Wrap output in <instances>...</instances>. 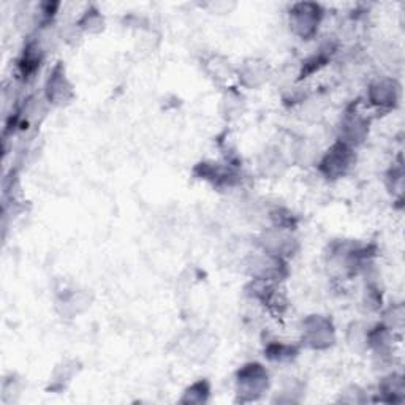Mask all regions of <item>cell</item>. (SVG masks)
Instances as JSON below:
<instances>
[{
	"label": "cell",
	"instance_id": "6da1fadb",
	"mask_svg": "<svg viewBox=\"0 0 405 405\" xmlns=\"http://www.w3.org/2000/svg\"><path fill=\"white\" fill-rule=\"evenodd\" d=\"M321 16H323V10L318 4L301 2L293 5L290 10V24L294 34L303 38H311L318 29Z\"/></svg>",
	"mask_w": 405,
	"mask_h": 405
},
{
	"label": "cell",
	"instance_id": "7a4b0ae2",
	"mask_svg": "<svg viewBox=\"0 0 405 405\" xmlns=\"http://www.w3.org/2000/svg\"><path fill=\"white\" fill-rule=\"evenodd\" d=\"M353 163V152L349 144H334L320 163V170L326 177L337 179L344 176Z\"/></svg>",
	"mask_w": 405,
	"mask_h": 405
},
{
	"label": "cell",
	"instance_id": "3957f363",
	"mask_svg": "<svg viewBox=\"0 0 405 405\" xmlns=\"http://www.w3.org/2000/svg\"><path fill=\"white\" fill-rule=\"evenodd\" d=\"M306 340L313 349H326L334 340V331L330 320H326L320 315L306 320Z\"/></svg>",
	"mask_w": 405,
	"mask_h": 405
},
{
	"label": "cell",
	"instance_id": "277c9868",
	"mask_svg": "<svg viewBox=\"0 0 405 405\" xmlns=\"http://www.w3.org/2000/svg\"><path fill=\"white\" fill-rule=\"evenodd\" d=\"M237 383H239V391L242 393L260 394L268 387V374L260 364H247L239 370Z\"/></svg>",
	"mask_w": 405,
	"mask_h": 405
},
{
	"label": "cell",
	"instance_id": "5b68a950",
	"mask_svg": "<svg viewBox=\"0 0 405 405\" xmlns=\"http://www.w3.org/2000/svg\"><path fill=\"white\" fill-rule=\"evenodd\" d=\"M46 94L48 99L53 100L54 103H63L72 97V86H70L68 81L66 80L62 67H56L54 72L49 75Z\"/></svg>",
	"mask_w": 405,
	"mask_h": 405
},
{
	"label": "cell",
	"instance_id": "8992f818",
	"mask_svg": "<svg viewBox=\"0 0 405 405\" xmlns=\"http://www.w3.org/2000/svg\"><path fill=\"white\" fill-rule=\"evenodd\" d=\"M397 94H399V87L391 80L377 81L375 85L370 86V100L378 106L393 105L397 100Z\"/></svg>",
	"mask_w": 405,
	"mask_h": 405
},
{
	"label": "cell",
	"instance_id": "52a82bcc",
	"mask_svg": "<svg viewBox=\"0 0 405 405\" xmlns=\"http://www.w3.org/2000/svg\"><path fill=\"white\" fill-rule=\"evenodd\" d=\"M368 133V124L363 118L359 116H349L345 118L344 124H342V135H344V141L345 144H355V143H361L363 138Z\"/></svg>",
	"mask_w": 405,
	"mask_h": 405
},
{
	"label": "cell",
	"instance_id": "ba28073f",
	"mask_svg": "<svg viewBox=\"0 0 405 405\" xmlns=\"http://www.w3.org/2000/svg\"><path fill=\"white\" fill-rule=\"evenodd\" d=\"M294 239L292 236H287L284 231H269L265 236V249H268L269 255H284L290 254L293 250Z\"/></svg>",
	"mask_w": 405,
	"mask_h": 405
},
{
	"label": "cell",
	"instance_id": "9c48e42d",
	"mask_svg": "<svg viewBox=\"0 0 405 405\" xmlns=\"http://www.w3.org/2000/svg\"><path fill=\"white\" fill-rule=\"evenodd\" d=\"M241 76L244 80H246V82L250 86L260 85V82L265 80V76H266V66L263 62H256V61L249 62V63H246V66H244Z\"/></svg>",
	"mask_w": 405,
	"mask_h": 405
},
{
	"label": "cell",
	"instance_id": "30bf717a",
	"mask_svg": "<svg viewBox=\"0 0 405 405\" xmlns=\"http://www.w3.org/2000/svg\"><path fill=\"white\" fill-rule=\"evenodd\" d=\"M268 356L271 359H290L294 356V349L293 347L288 345H280V344H274L268 349Z\"/></svg>",
	"mask_w": 405,
	"mask_h": 405
},
{
	"label": "cell",
	"instance_id": "8fae6325",
	"mask_svg": "<svg viewBox=\"0 0 405 405\" xmlns=\"http://www.w3.org/2000/svg\"><path fill=\"white\" fill-rule=\"evenodd\" d=\"M81 25L86 30H92V27L97 25V29H103V18L99 15L97 10H87L86 15L81 19ZM94 32V30H92Z\"/></svg>",
	"mask_w": 405,
	"mask_h": 405
}]
</instances>
